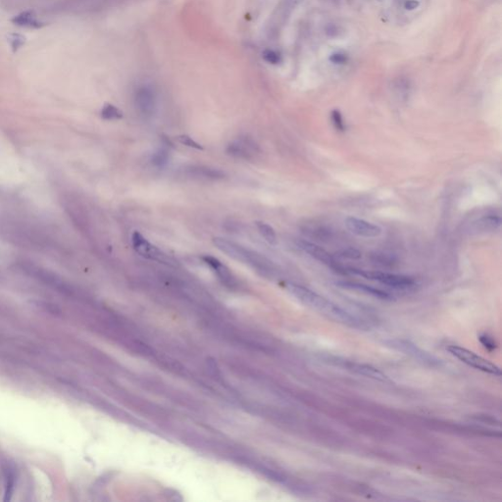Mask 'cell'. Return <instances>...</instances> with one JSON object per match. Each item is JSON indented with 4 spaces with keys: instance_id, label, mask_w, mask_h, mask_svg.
Masks as SVG:
<instances>
[{
    "instance_id": "cell-1",
    "label": "cell",
    "mask_w": 502,
    "mask_h": 502,
    "mask_svg": "<svg viewBox=\"0 0 502 502\" xmlns=\"http://www.w3.org/2000/svg\"><path fill=\"white\" fill-rule=\"evenodd\" d=\"M287 289L296 299H298L304 305L318 311L319 313L325 315L326 317L336 322L342 323L352 328H366V326L358 318L354 317L353 315L348 313V311L343 309L336 303L329 301L327 298L321 296L313 290L293 283L287 284Z\"/></svg>"
},
{
    "instance_id": "cell-2",
    "label": "cell",
    "mask_w": 502,
    "mask_h": 502,
    "mask_svg": "<svg viewBox=\"0 0 502 502\" xmlns=\"http://www.w3.org/2000/svg\"><path fill=\"white\" fill-rule=\"evenodd\" d=\"M214 245L232 259L246 264L264 277H270L274 273V265L270 260L257 251L252 250L241 244L224 237H214Z\"/></svg>"
},
{
    "instance_id": "cell-3",
    "label": "cell",
    "mask_w": 502,
    "mask_h": 502,
    "mask_svg": "<svg viewBox=\"0 0 502 502\" xmlns=\"http://www.w3.org/2000/svg\"><path fill=\"white\" fill-rule=\"evenodd\" d=\"M346 273L354 274L371 281L379 282L380 284H383L394 290H410L416 286V281L413 278L405 275H398L381 271L359 270L354 268H348V270H346Z\"/></svg>"
},
{
    "instance_id": "cell-4",
    "label": "cell",
    "mask_w": 502,
    "mask_h": 502,
    "mask_svg": "<svg viewBox=\"0 0 502 502\" xmlns=\"http://www.w3.org/2000/svg\"><path fill=\"white\" fill-rule=\"evenodd\" d=\"M446 349L451 355H453L455 358H457L458 360L463 362L464 364L470 367L480 370L483 373H487L492 376H497V377L501 376V370L497 365L484 359L482 356L474 353L473 351L467 348H461L458 346H449L446 348Z\"/></svg>"
},
{
    "instance_id": "cell-5",
    "label": "cell",
    "mask_w": 502,
    "mask_h": 502,
    "mask_svg": "<svg viewBox=\"0 0 502 502\" xmlns=\"http://www.w3.org/2000/svg\"><path fill=\"white\" fill-rule=\"evenodd\" d=\"M132 245L135 252L143 258L158 261L160 263L170 264V258L137 231H135L132 234Z\"/></svg>"
},
{
    "instance_id": "cell-6",
    "label": "cell",
    "mask_w": 502,
    "mask_h": 502,
    "mask_svg": "<svg viewBox=\"0 0 502 502\" xmlns=\"http://www.w3.org/2000/svg\"><path fill=\"white\" fill-rule=\"evenodd\" d=\"M386 345L393 349H396L398 351H401L405 354H408V355L412 356L413 358L419 360L420 362H423L430 366H437V365L441 364V360L437 359L433 355H430L428 352L422 350L421 348H418L417 346L410 343L409 341L393 340V341L387 342Z\"/></svg>"
},
{
    "instance_id": "cell-7",
    "label": "cell",
    "mask_w": 502,
    "mask_h": 502,
    "mask_svg": "<svg viewBox=\"0 0 502 502\" xmlns=\"http://www.w3.org/2000/svg\"><path fill=\"white\" fill-rule=\"evenodd\" d=\"M135 106L137 112L143 117L151 116L156 107V94L151 86H139L134 96Z\"/></svg>"
},
{
    "instance_id": "cell-8",
    "label": "cell",
    "mask_w": 502,
    "mask_h": 502,
    "mask_svg": "<svg viewBox=\"0 0 502 502\" xmlns=\"http://www.w3.org/2000/svg\"><path fill=\"white\" fill-rule=\"evenodd\" d=\"M297 245L299 246L300 249H302L307 254H309L312 258L316 259L317 261H319L323 264L328 265V267H330L332 270L338 271V272L345 271V273H346V269H344L339 264V262L336 260V258L329 252L324 249L323 247H321L320 245H318L317 243L309 241L307 239H298Z\"/></svg>"
},
{
    "instance_id": "cell-9",
    "label": "cell",
    "mask_w": 502,
    "mask_h": 502,
    "mask_svg": "<svg viewBox=\"0 0 502 502\" xmlns=\"http://www.w3.org/2000/svg\"><path fill=\"white\" fill-rule=\"evenodd\" d=\"M227 153L240 159H251L259 153V146L249 136H239L227 146Z\"/></svg>"
},
{
    "instance_id": "cell-10",
    "label": "cell",
    "mask_w": 502,
    "mask_h": 502,
    "mask_svg": "<svg viewBox=\"0 0 502 502\" xmlns=\"http://www.w3.org/2000/svg\"><path fill=\"white\" fill-rule=\"evenodd\" d=\"M346 227L351 233L362 237H377L383 232L380 226L356 217H348L346 219Z\"/></svg>"
},
{
    "instance_id": "cell-11",
    "label": "cell",
    "mask_w": 502,
    "mask_h": 502,
    "mask_svg": "<svg viewBox=\"0 0 502 502\" xmlns=\"http://www.w3.org/2000/svg\"><path fill=\"white\" fill-rule=\"evenodd\" d=\"M206 265H208L215 275L218 277V279L227 287L233 288L236 285V280L233 277L231 270L223 264L218 258L211 256V255H204L201 258Z\"/></svg>"
},
{
    "instance_id": "cell-12",
    "label": "cell",
    "mask_w": 502,
    "mask_h": 502,
    "mask_svg": "<svg viewBox=\"0 0 502 502\" xmlns=\"http://www.w3.org/2000/svg\"><path fill=\"white\" fill-rule=\"evenodd\" d=\"M185 172L186 175L193 179L202 181H219L223 180L226 177L225 172L220 169L202 165H193L191 167H188Z\"/></svg>"
},
{
    "instance_id": "cell-13",
    "label": "cell",
    "mask_w": 502,
    "mask_h": 502,
    "mask_svg": "<svg viewBox=\"0 0 502 502\" xmlns=\"http://www.w3.org/2000/svg\"><path fill=\"white\" fill-rule=\"evenodd\" d=\"M337 286H339V287H341L343 289H347V290L360 291V292L366 293L368 295L374 296V297L382 299V300H391V299H393V295H391L387 291L379 290L377 288H374L372 286H368V285H365V284H361V283H356V282H338Z\"/></svg>"
},
{
    "instance_id": "cell-14",
    "label": "cell",
    "mask_w": 502,
    "mask_h": 502,
    "mask_svg": "<svg viewBox=\"0 0 502 502\" xmlns=\"http://www.w3.org/2000/svg\"><path fill=\"white\" fill-rule=\"evenodd\" d=\"M345 366L349 369V370H352L353 372H355V373H357L359 375L365 376L367 378L379 380V381H386V380H387L386 375H384L381 371H379L376 368L369 366V365L352 363V362H345Z\"/></svg>"
},
{
    "instance_id": "cell-15",
    "label": "cell",
    "mask_w": 502,
    "mask_h": 502,
    "mask_svg": "<svg viewBox=\"0 0 502 502\" xmlns=\"http://www.w3.org/2000/svg\"><path fill=\"white\" fill-rule=\"evenodd\" d=\"M501 225V218L496 215H486L474 223L476 232H492L497 230Z\"/></svg>"
},
{
    "instance_id": "cell-16",
    "label": "cell",
    "mask_w": 502,
    "mask_h": 502,
    "mask_svg": "<svg viewBox=\"0 0 502 502\" xmlns=\"http://www.w3.org/2000/svg\"><path fill=\"white\" fill-rule=\"evenodd\" d=\"M302 232L312 239L321 240V241H328L332 236L331 231L324 227L318 225H307L302 228Z\"/></svg>"
},
{
    "instance_id": "cell-17",
    "label": "cell",
    "mask_w": 502,
    "mask_h": 502,
    "mask_svg": "<svg viewBox=\"0 0 502 502\" xmlns=\"http://www.w3.org/2000/svg\"><path fill=\"white\" fill-rule=\"evenodd\" d=\"M12 22L20 27L32 28V29H39L42 26H44V23L40 22L37 18L35 12L33 11H24L20 13L12 19Z\"/></svg>"
},
{
    "instance_id": "cell-18",
    "label": "cell",
    "mask_w": 502,
    "mask_h": 502,
    "mask_svg": "<svg viewBox=\"0 0 502 502\" xmlns=\"http://www.w3.org/2000/svg\"><path fill=\"white\" fill-rule=\"evenodd\" d=\"M255 224H256V227L258 229V232H260V234L264 237V239L268 243H270L271 245H276L278 238H277V233H276V231L274 230V228L269 224L262 222V221H257Z\"/></svg>"
},
{
    "instance_id": "cell-19",
    "label": "cell",
    "mask_w": 502,
    "mask_h": 502,
    "mask_svg": "<svg viewBox=\"0 0 502 502\" xmlns=\"http://www.w3.org/2000/svg\"><path fill=\"white\" fill-rule=\"evenodd\" d=\"M170 159V151L167 147H160L151 155V164L157 168L165 167Z\"/></svg>"
},
{
    "instance_id": "cell-20",
    "label": "cell",
    "mask_w": 502,
    "mask_h": 502,
    "mask_svg": "<svg viewBox=\"0 0 502 502\" xmlns=\"http://www.w3.org/2000/svg\"><path fill=\"white\" fill-rule=\"evenodd\" d=\"M101 117L104 120L108 121H113V120H120L123 118V112L112 104H105L101 110Z\"/></svg>"
},
{
    "instance_id": "cell-21",
    "label": "cell",
    "mask_w": 502,
    "mask_h": 502,
    "mask_svg": "<svg viewBox=\"0 0 502 502\" xmlns=\"http://www.w3.org/2000/svg\"><path fill=\"white\" fill-rule=\"evenodd\" d=\"M177 140L182 143L183 145H186L188 147H191V148H193V149H197V150H202L203 147L200 143H198L196 140H194L192 136L188 135H178L177 137Z\"/></svg>"
},
{
    "instance_id": "cell-22",
    "label": "cell",
    "mask_w": 502,
    "mask_h": 502,
    "mask_svg": "<svg viewBox=\"0 0 502 502\" xmlns=\"http://www.w3.org/2000/svg\"><path fill=\"white\" fill-rule=\"evenodd\" d=\"M8 40H9V43H10V46H11L13 52H16L19 50L20 48H22L23 45L25 44L26 38L24 36H22L21 34H11L8 38Z\"/></svg>"
},
{
    "instance_id": "cell-23",
    "label": "cell",
    "mask_w": 502,
    "mask_h": 502,
    "mask_svg": "<svg viewBox=\"0 0 502 502\" xmlns=\"http://www.w3.org/2000/svg\"><path fill=\"white\" fill-rule=\"evenodd\" d=\"M339 256L342 258H347L350 260H358L362 257L361 251L354 248V247H348L344 248L339 252Z\"/></svg>"
},
{
    "instance_id": "cell-24",
    "label": "cell",
    "mask_w": 502,
    "mask_h": 502,
    "mask_svg": "<svg viewBox=\"0 0 502 502\" xmlns=\"http://www.w3.org/2000/svg\"><path fill=\"white\" fill-rule=\"evenodd\" d=\"M479 341L482 344L483 348H485L489 352L495 350L496 348H497L495 341L492 339V337H490L487 333H481L479 336Z\"/></svg>"
},
{
    "instance_id": "cell-25",
    "label": "cell",
    "mask_w": 502,
    "mask_h": 502,
    "mask_svg": "<svg viewBox=\"0 0 502 502\" xmlns=\"http://www.w3.org/2000/svg\"><path fill=\"white\" fill-rule=\"evenodd\" d=\"M263 55V59L270 63V64H273V65H277V64H280L282 62V56L280 53H278L277 51L275 50H272V49H266L263 51L262 53Z\"/></svg>"
},
{
    "instance_id": "cell-26",
    "label": "cell",
    "mask_w": 502,
    "mask_h": 502,
    "mask_svg": "<svg viewBox=\"0 0 502 502\" xmlns=\"http://www.w3.org/2000/svg\"><path fill=\"white\" fill-rule=\"evenodd\" d=\"M331 121H332V124L334 126V128L340 131V132H344L345 129H346V126H345V122H344V119H343V116L341 114V112L339 110H333L331 112Z\"/></svg>"
},
{
    "instance_id": "cell-27",
    "label": "cell",
    "mask_w": 502,
    "mask_h": 502,
    "mask_svg": "<svg viewBox=\"0 0 502 502\" xmlns=\"http://www.w3.org/2000/svg\"><path fill=\"white\" fill-rule=\"evenodd\" d=\"M348 55L346 53H343V52H336L329 56V61L333 64H337V65L346 64L348 62Z\"/></svg>"
},
{
    "instance_id": "cell-28",
    "label": "cell",
    "mask_w": 502,
    "mask_h": 502,
    "mask_svg": "<svg viewBox=\"0 0 502 502\" xmlns=\"http://www.w3.org/2000/svg\"><path fill=\"white\" fill-rule=\"evenodd\" d=\"M373 257L375 258V260L378 263H383L384 265H386L387 263L392 264V262H393L392 258L389 255H386L384 253H376V255H373Z\"/></svg>"
},
{
    "instance_id": "cell-29",
    "label": "cell",
    "mask_w": 502,
    "mask_h": 502,
    "mask_svg": "<svg viewBox=\"0 0 502 502\" xmlns=\"http://www.w3.org/2000/svg\"><path fill=\"white\" fill-rule=\"evenodd\" d=\"M420 5V2L418 0H406L404 2V8L407 10H414Z\"/></svg>"
}]
</instances>
